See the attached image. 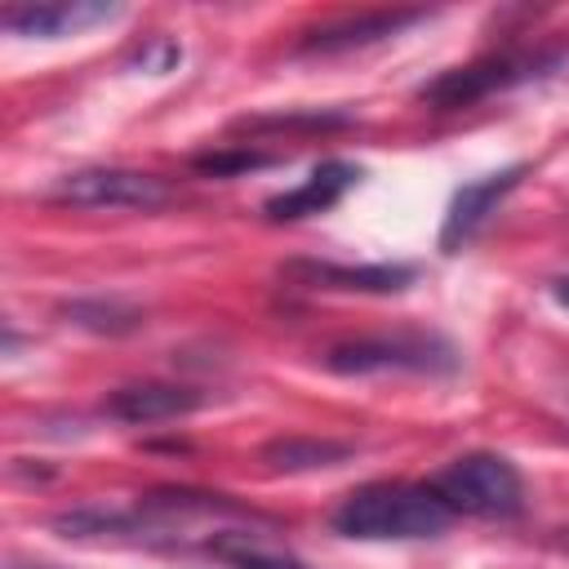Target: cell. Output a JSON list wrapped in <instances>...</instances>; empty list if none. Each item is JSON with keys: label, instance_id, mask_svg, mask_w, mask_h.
Masks as SVG:
<instances>
[{"label": "cell", "instance_id": "obj_1", "mask_svg": "<svg viewBox=\"0 0 569 569\" xmlns=\"http://www.w3.org/2000/svg\"><path fill=\"white\" fill-rule=\"evenodd\" d=\"M453 520L458 511L431 485H409V480H369L333 507V529L360 542L436 538Z\"/></svg>", "mask_w": 569, "mask_h": 569}, {"label": "cell", "instance_id": "obj_2", "mask_svg": "<svg viewBox=\"0 0 569 569\" xmlns=\"http://www.w3.org/2000/svg\"><path fill=\"white\" fill-rule=\"evenodd\" d=\"M458 516H480V520H516L525 511V480L511 458L502 453H462L449 467H440L427 480Z\"/></svg>", "mask_w": 569, "mask_h": 569}, {"label": "cell", "instance_id": "obj_3", "mask_svg": "<svg viewBox=\"0 0 569 569\" xmlns=\"http://www.w3.org/2000/svg\"><path fill=\"white\" fill-rule=\"evenodd\" d=\"M325 369L333 373H453L458 351L436 333H391V338H356L325 351Z\"/></svg>", "mask_w": 569, "mask_h": 569}, {"label": "cell", "instance_id": "obj_4", "mask_svg": "<svg viewBox=\"0 0 569 569\" xmlns=\"http://www.w3.org/2000/svg\"><path fill=\"white\" fill-rule=\"evenodd\" d=\"M560 53H485L467 67H449L436 80L418 84V102L436 107V111H458L471 107L498 89H511L529 76H542V67H551Z\"/></svg>", "mask_w": 569, "mask_h": 569}, {"label": "cell", "instance_id": "obj_5", "mask_svg": "<svg viewBox=\"0 0 569 569\" xmlns=\"http://www.w3.org/2000/svg\"><path fill=\"white\" fill-rule=\"evenodd\" d=\"M53 200L76 204V209H142V213H151L173 200V187L142 169L98 164V169H76L67 178H58Z\"/></svg>", "mask_w": 569, "mask_h": 569}, {"label": "cell", "instance_id": "obj_6", "mask_svg": "<svg viewBox=\"0 0 569 569\" xmlns=\"http://www.w3.org/2000/svg\"><path fill=\"white\" fill-rule=\"evenodd\" d=\"M280 280L298 289H329V293H400L418 280L409 262H325V258H289L280 262Z\"/></svg>", "mask_w": 569, "mask_h": 569}, {"label": "cell", "instance_id": "obj_7", "mask_svg": "<svg viewBox=\"0 0 569 569\" xmlns=\"http://www.w3.org/2000/svg\"><path fill=\"white\" fill-rule=\"evenodd\" d=\"M525 173H529V164H507V169H498V173H485V178L458 187L453 200H449V209H445L440 249H445V253H458L462 244H471V236L489 222V213L516 191V182H520Z\"/></svg>", "mask_w": 569, "mask_h": 569}, {"label": "cell", "instance_id": "obj_8", "mask_svg": "<svg viewBox=\"0 0 569 569\" xmlns=\"http://www.w3.org/2000/svg\"><path fill=\"white\" fill-rule=\"evenodd\" d=\"M356 182H360V164H351V160H325V164H316L298 187L267 196V200H262V213H267L271 222H298V218H311V213L333 209Z\"/></svg>", "mask_w": 569, "mask_h": 569}, {"label": "cell", "instance_id": "obj_9", "mask_svg": "<svg viewBox=\"0 0 569 569\" xmlns=\"http://www.w3.org/2000/svg\"><path fill=\"white\" fill-rule=\"evenodd\" d=\"M427 9H373V13H356V18H338L325 27H311L298 40V53H347V49H365L378 44L387 36H400L413 22H427Z\"/></svg>", "mask_w": 569, "mask_h": 569}, {"label": "cell", "instance_id": "obj_10", "mask_svg": "<svg viewBox=\"0 0 569 569\" xmlns=\"http://www.w3.org/2000/svg\"><path fill=\"white\" fill-rule=\"evenodd\" d=\"M204 405V396L196 387H182V382H124L116 387L102 409L120 422H169V418H187Z\"/></svg>", "mask_w": 569, "mask_h": 569}, {"label": "cell", "instance_id": "obj_11", "mask_svg": "<svg viewBox=\"0 0 569 569\" xmlns=\"http://www.w3.org/2000/svg\"><path fill=\"white\" fill-rule=\"evenodd\" d=\"M120 4H93V0H53V4H9L0 13V27L13 31V36H40V40H53V36H76L80 27H93V22H107L116 18Z\"/></svg>", "mask_w": 569, "mask_h": 569}, {"label": "cell", "instance_id": "obj_12", "mask_svg": "<svg viewBox=\"0 0 569 569\" xmlns=\"http://www.w3.org/2000/svg\"><path fill=\"white\" fill-rule=\"evenodd\" d=\"M356 449L347 440H325V436H276L262 445V462L271 471H316V467H338Z\"/></svg>", "mask_w": 569, "mask_h": 569}, {"label": "cell", "instance_id": "obj_13", "mask_svg": "<svg viewBox=\"0 0 569 569\" xmlns=\"http://www.w3.org/2000/svg\"><path fill=\"white\" fill-rule=\"evenodd\" d=\"M58 311L76 329H89V333H129L142 325V311L120 298H76V302H62Z\"/></svg>", "mask_w": 569, "mask_h": 569}, {"label": "cell", "instance_id": "obj_14", "mask_svg": "<svg viewBox=\"0 0 569 569\" xmlns=\"http://www.w3.org/2000/svg\"><path fill=\"white\" fill-rule=\"evenodd\" d=\"M209 551H213L218 560H227L231 569H307L302 560L271 551L258 533H244V529H236V533H213V538H209Z\"/></svg>", "mask_w": 569, "mask_h": 569}, {"label": "cell", "instance_id": "obj_15", "mask_svg": "<svg viewBox=\"0 0 569 569\" xmlns=\"http://www.w3.org/2000/svg\"><path fill=\"white\" fill-rule=\"evenodd\" d=\"M178 62H182V44L169 40V36H151V40H142V49H138V67L151 71V76H164V71H173Z\"/></svg>", "mask_w": 569, "mask_h": 569}, {"label": "cell", "instance_id": "obj_16", "mask_svg": "<svg viewBox=\"0 0 569 569\" xmlns=\"http://www.w3.org/2000/svg\"><path fill=\"white\" fill-rule=\"evenodd\" d=\"M262 164H271V156H262V151H213V156H196V169L200 173H213V178L236 173V169H262Z\"/></svg>", "mask_w": 569, "mask_h": 569}, {"label": "cell", "instance_id": "obj_17", "mask_svg": "<svg viewBox=\"0 0 569 569\" xmlns=\"http://www.w3.org/2000/svg\"><path fill=\"white\" fill-rule=\"evenodd\" d=\"M551 298H556L560 307H569V276H560V280H551Z\"/></svg>", "mask_w": 569, "mask_h": 569}, {"label": "cell", "instance_id": "obj_18", "mask_svg": "<svg viewBox=\"0 0 569 569\" xmlns=\"http://www.w3.org/2000/svg\"><path fill=\"white\" fill-rule=\"evenodd\" d=\"M9 569H58V565H18V560H13Z\"/></svg>", "mask_w": 569, "mask_h": 569}, {"label": "cell", "instance_id": "obj_19", "mask_svg": "<svg viewBox=\"0 0 569 569\" xmlns=\"http://www.w3.org/2000/svg\"><path fill=\"white\" fill-rule=\"evenodd\" d=\"M560 547H565V551H569V533H565V538H560Z\"/></svg>", "mask_w": 569, "mask_h": 569}]
</instances>
